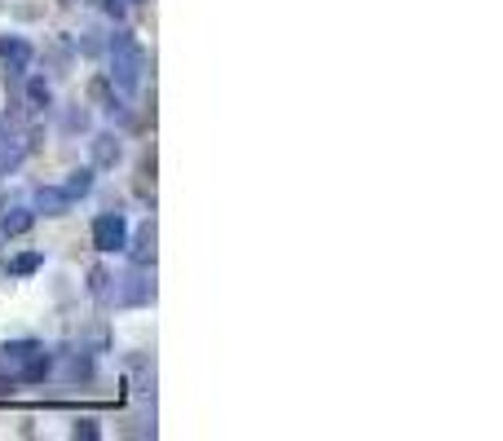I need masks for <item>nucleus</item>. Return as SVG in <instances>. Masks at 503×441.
Segmentation results:
<instances>
[{
	"instance_id": "6",
	"label": "nucleus",
	"mask_w": 503,
	"mask_h": 441,
	"mask_svg": "<svg viewBox=\"0 0 503 441\" xmlns=\"http://www.w3.org/2000/svg\"><path fill=\"white\" fill-rule=\"evenodd\" d=\"M76 208V199L62 190V186H40L36 190V212H44V217H67Z\"/></svg>"
},
{
	"instance_id": "11",
	"label": "nucleus",
	"mask_w": 503,
	"mask_h": 441,
	"mask_svg": "<svg viewBox=\"0 0 503 441\" xmlns=\"http://www.w3.org/2000/svg\"><path fill=\"white\" fill-rule=\"evenodd\" d=\"M89 292H93V301H102V305H111L116 301V278H111V269H89Z\"/></svg>"
},
{
	"instance_id": "2",
	"label": "nucleus",
	"mask_w": 503,
	"mask_h": 441,
	"mask_svg": "<svg viewBox=\"0 0 503 441\" xmlns=\"http://www.w3.org/2000/svg\"><path fill=\"white\" fill-rule=\"evenodd\" d=\"M128 243V220L120 212H102V217L93 220V247L102 252V256H116V252H124Z\"/></svg>"
},
{
	"instance_id": "3",
	"label": "nucleus",
	"mask_w": 503,
	"mask_h": 441,
	"mask_svg": "<svg viewBox=\"0 0 503 441\" xmlns=\"http://www.w3.org/2000/svg\"><path fill=\"white\" fill-rule=\"evenodd\" d=\"M31 58H36V49L22 36H0V67L9 76H27L31 71Z\"/></svg>"
},
{
	"instance_id": "16",
	"label": "nucleus",
	"mask_w": 503,
	"mask_h": 441,
	"mask_svg": "<svg viewBox=\"0 0 503 441\" xmlns=\"http://www.w3.org/2000/svg\"><path fill=\"white\" fill-rule=\"evenodd\" d=\"M27 107L31 110H44L49 107V84L36 76V80H27Z\"/></svg>"
},
{
	"instance_id": "19",
	"label": "nucleus",
	"mask_w": 503,
	"mask_h": 441,
	"mask_svg": "<svg viewBox=\"0 0 503 441\" xmlns=\"http://www.w3.org/2000/svg\"><path fill=\"white\" fill-rule=\"evenodd\" d=\"M102 9H107L111 18H124V13H128V0H102Z\"/></svg>"
},
{
	"instance_id": "20",
	"label": "nucleus",
	"mask_w": 503,
	"mask_h": 441,
	"mask_svg": "<svg viewBox=\"0 0 503 441\" xmlns=\"http://www.w3.org/2000/svg\"><path fill=\"white\" fill-rule=\"evenodd\" d=\"M18 393V380L13 375H0V397H13Z\"/></svg>"
},
{
	"instance_id": "12",
	"label": "nucleus",
	"mask_w": 503,
	"mask_h": 441,
	"mask_svg": "<svg viewBox=\"0 0 503 441\" xmlns=\"http://www.w3.org/2000/svg\"><path fill=\"white\" fill-rule=\"evenodd\" d=\"M62 190H67L71 199H84V195L93 190V168H76V172L62 181Z\"/></svg>"
},
{
	"instance_id": "18",
	"label": "nucleus",
	"mask_w": 503,
	"mask_h": 441,
	"mask_svg": "<svg viewBox=\"0 0 503 441\" xmlns=\"http://www.w3.org/2000/svg\"><path fill=\"white\" fill-rule=\"evenodd\" d=\"M71 437L98 441V437H102V429H98V420H76V424H71Z\"/></svg>"
},
{
	"instance_id": "17",
	"label": "nucleus",
	"mask_w": 503,
	"mask_h": 441,
	"mask_svg": "<svg viewBox=\"0 0 503 441\" xmlns=\"http://www.w3.org/2000/svg\"><path fill=\"white\" fill-rule=\"evenodd\" d=\"M40 265H44V256H40V252H27V256L9 261V274H36Z\"/></svg>"
},
{
	"instance_id": "5",
	"label": "nucleus",
	"mask_w": 503,
	"mask_h": 441,
	"mask_svg": "<svg viewBox=\"0 0 503 441\" xmlns=\"http://www.w3.org/2000/svg\"><path fill=\"white\" fill-rule=\"evenodd\" d=\"M120 301L124 305H150L155 301V283H150V274L141 265H132V274H128L124 287H120Z\"/></svg>"
},
{
	"instance_id": "9",
	"label": "nucleus",
	"mask_w": 503,
	"mask_h": 441,
	"mask_svg": "<svg viewBox=\"0 0 503 441\" xmlns=\"http://www.w3.org/2000/svg\"><path fill=\"white\" fill-rule=\"evenodd\" d=\"M31 225H36V212H31V208H9V212L0 217V234H4V238H18V234H27Z\"/></svg>"
},
{
	"instance_id": "1",
	"label": "nucleus",
	"mask_w": 503,
	"mask_h": 441,
	"mask_svg": "<svg viewBox=\"0 0 503 441\" xmlns=\"http://www.w3.org/2000/svg\"><path fill=\"white\" fill-rule=\"evenodd\" d=\"M107 53H111V84L124 89V93H137L141 71H146V53H141V44H137L128 31H116V36L107 40Z\"/></svg>"
},
{
	"instance_id": "13",
	"label": "nucleus",
	"mask_w": 503,
	"mask_h": 441,
	"mask_svg": "<svg viewBox=\"0 0 503 441\" xmlns=\"http://www.w3.org/2000/svg\"><path fill=\"white\" fill-rule=\"evenodd\" d=\"M62 375H67L71 384H76V380H89V375H93V357H89L84 349H80V353H71V357H67V366H62Z\"/></svg>"
},
{
	"instance_id": "4",
	"label": "nucleus",
	"mask_w": 503,
	"mask_h": 441,
	"mask_svg": "<svg viewBox=\"0 0 503 441\" xmlns=\"http://www.w3.org/2000/svg\"><path fill=\"white\" fill-rule=\"evenodd\" d=\"M49 371H53V357L36 344V349H31V353H27L13 371H9V375H13L18 384H40V380H49Z\"/></svg>"
},
{
	"instance_id": "8",
	"label": "nucleus",
	"mask_w": 503,
	"mask_h": 441,
	"mask_svg": "<svg viewBox=\"0 0 503 441\" xmlns=\"http://www.w3.org/2000/svg\"><path fill=\"white\" fill-rule=\"evenodd\" d=\"M124 159V141L116 132H98L93 137V168H116Z\"/></svg>"
},
{
	"instance_id": "10",
	"label": "nucleus",
	"mask_w": 503,
	"mask_h": 441,
	"mask_svg": "<svg viewBox=\"0 0 503 441\" xmlns=\"http://www.w3.org/2000/svg\"><path fill=\"white\" fill-rule=\"evenodd\" d=\"M89 102L93 107H102V110H120V102H116V84H111V76H98L93 84H89Z\"/></svg>"
},
{
	"instance_id": "7",
	"label": "nucleus",
	"mask_w": 503,
	"mask_h": 441,
	"mask_svg": "<svg viewBox=\"0 0 503 441\" xmlns=\"http://www.w3.org/2000/svg\"><path fill=\"white\" fill-rule=\"evenodd\" d=\"M124 252H128V261H132V265H141V269H146V265H155V225H150V220L137 229V238H128Z\"/></svg>"
},
{
	"instance_id": "14",
	"label": "nucleus",
	"mask_w": 503,
	"mask_h": 441,
	"mask_svg": "<svg viewBox=\"0 0 503 441\" xmlns=\"http://www.w3.org/2000/svg\"><path fill=\"white\" fill-rule=\"evenodd\" d=\"M89 128H93V119H89V110H84V107H71L67 115H62V132H67V137L89 132Z\"/></svg>"
},
{
	"instance_id": "15",
	"label": "nucleus",
	"mask_w": 503,
	"mask_h": 441,
	"mask_svg": "<svg viewBox=\"0 0 503 441\" xmlns=\"http://www.w3.org/2000/svg\"><path fill=\"white\" fill-rule=\"evenodd\" d=\"M31 349H36V340H13V344H4V349H0V362L13 371V366H18V362H22Z\"/></svg>"
}]
</instances>
